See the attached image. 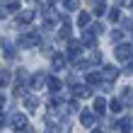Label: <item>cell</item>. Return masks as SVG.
Masks as SVG:
<instances>
[{
  "label": "cell",
  "instance_id": "6da1fadb",
  "mask_svg": "<svg viewBox=\"0 0 133 133\" xmlns=\"http://www.w3.org/2000/svg\"><path fill=\"white\" fill-rule=\"evenodd\" d=\"M10 123H12V128H15V131H22V128H27V123H29V121H27V116L22 114V111H15V114L10 116Z\"/></svg>",
  "mask_w": 133,
  "mask_h": 133
},
{
  "label": "cell",
  "instance_id": "7a4b0ae2",
  "mask_svg": "<svg viewBox=\"0 0 133 133\" xmlns=\"http://www.w3.org/2000/svg\"><path fill=\"white\" fill-rule=\"evenodd\" d=\"M114 56L119 58V61H128L133 56V49H131L128 44H121V46H116V49H114Z\"/></svg>",
  "mask_w": 133,
  "mask_h": 133
},
{
  "label": "cell",
  "instance_id": "cb8c5ba5",
  "mask_svg": "<svg viewBox=\"0 0 133 133\" xmlns=\"http://www.w3.org/2000/svg\"><path fill=\"white\" fill-rule=\"evenodd\" d=\"M109 19H111V22H116V19H121V10H116V7H114V10L109 12Z\"/></svg>",
  "mask_w": 133,
  "mask_h": 133
},
{
  "label": "cell",
  "instance_id": "2e32d148",
  "mask_svg": "<svg viewBox=\"0 0 133 133\" xmlns=\"http://www.w3.org/2000/svg\"><path fill=\"white\" fill-rule=\"evenodd\" d=\"M90 12H80V15H77V24H80V27H87L90 24Z\"/></svg>",
  "mask_w": 133,
  "mask_h": 133
},
{
  "label": "cell",
  "instance_id": "4316f807",
  "mask_svg": "<svg viewBox=\"0 0 133 133\" xmlns=\"http://www.w3.org/2000/svg\"><path fill=\"white\" fill-rule=\"evenodd\" d=\"M121 36H123V32H119V29H116V32H111V39H114V41H119Z\"/></svg>",
  "mask_w": 133,
  "mask_h": 133
},
{
  "label": "cell",
  "instance_id": "ac0fdd59",
  "mask_svg": "<svg viewBox=\"0 0 133 133\" xmlns=\"http://www.w3.org/2000/svg\"><path fill=\"white\" fill-rule=\"evenodd\" d=\"M53 68H56V70H63L65 68V58L63 56H53Z\"/></svg>",
  "mask_w": 133,
  "mask_h": 133
},
{
  "label": "cell",
  "instance_id": "83f0119b",
  "mask_svg": "<svg viewBox=\"0 0 133 133\" xmlns=\"http://www.w3.org/2000/svg\"><path fill=\"white\" fill-rule=\"evenodd\" d=\"M19 133H34V128H32V126H27V128H22Z\"/></svg>",
  "mask_w": 133,
  "mask_h": 133
},
{
  "label": "cell",
  "instance_id": "8fae6325",
  "mask_svg": "<svg viewBox=\"0 0 133 133\" xmlns=\"http://www.w3.org/2000/svg\"><path fill=\"white\" fill-rule=\"evenodd\" d=\"M107 111V99L104 97H97L95 99V114H104Z\"/></svg>",
  "mask_w": 133,
  "mask_h": 133
},
{
  "label": "cell",
  "instance_id": "e0dca14e",
  "mask_svg": "<svg viewBox=\"0 0 133 133\" xmlns=\"http://www.w3.org/2000/svg\"><path fill=\"white\" fill-rule=\"evenodd\" d=\"M77 5H80V0H63V7L68 12H73V10H77Z\"/></svg>",
  "mask_w": 133,
  "mask_h": 133
},
{
  "label": "cell",
  "instance_id": "3957f363",
  "mask_svg": "<svg viewBox=\"0 0 133 133\" xmlns=\"http://www.w3.org/2000/svg\"><path fill=\"white\" fill-rule=\"evenodd\" d=\"M102 75L107 77V82H114L116 77H119V68H116V65H104V68H102Z\"/></svg>",
  "mask_w": 133,
  "mask_h": 133
},
{
  "label": "cell",
  "instance_id": "9c48e42d",
  "mask_svg": "<svg viewBox=\"0 0 133 133\" xmlns=\"http://www.w3.org/2000/svg\"><path fill=\"white\" fill-rule=\"evenodd\" d=\"M116 131H119V133H131V119L116 121Z\"/></svg>",
  "mask_w": 133,
  "mask_h": 133
},
{
  "label": "cell",
  "instance_id": "603a6c76",
  "mask_svg": "<svg viewBox=\"0 0 133 133\" xmlns=\"http://www.w3.org/2000/svg\"><path fill=\"white\" fill-rule=\"evenodd\" d=\"M7 80H10V73H7V70H0V87L7 85Z\"/></svg>",
  "mask_w": 133,
  "mask_h": 133
},
{
  "label": "cell",
  "instance_id": "30bf717a",
  "mask_svg": "<svg viewBox=\"0 0 133 133\" xmlns=\"http://www.w3.org/2000/svg\"><path fill=\"white\" fill-rule=\"evenodd\" d=\"M36 97H32V95H24V107H27V111H36Z\"/></svg>",
  "mask_w": 133,
  "mask_h": 133
},
{
  "label": "cell",
  "instance_id": "d6986e66",
  "mask_svg": "<svg viewBox=\"0 0 133 133\" xmlns=\"http://www.w3.org/2000/svg\"><path fill=\"white\" fill-rule=\"evenodd\" d=\"M46 82H49V90H53V92L61 90V80H58V77H49Z\"/></svg>",
  "mask_w": 133,
  "mask_h": 133
},
{
  "label": "cell",
  "instance_id": "ba28073f",
  "mask_svg": "<svg viewBox=\"0 0 133 133\" xmlns=\"http://www.w3.org/2000/svg\"><path fill=\"white\" fill-rule=\"evenodd\" d=\"M49 80V77H46L44 73H34V77H32V87L34 90H39V87H44V82Z\"/></svg>",
  "mask_w": 133,
  "mask_h": 133
},
{
  "label": "cell",
  "instance_id": "277c9868",
  "mask_svg": "<svg viewBox=\"0 0 133 133\" xmlns=\"http://www.w3.org/2000/svg\"><path fill=\"white\" fill-rule=\"evenodd\" d=\"M80 123L85 128H92V126H95V111H82L80 114Z\"/></svg>",
  "mask_w": 133,
  "mask_h": 133
},
{
  "label": "cell",
  "instance_id": "ffe728a7",
  "mask_svg": "<svg viewBox=\"0 0 133 133\" xmlns=\"http://www.w3.org/2000/svg\"><path fill=\"white\" fill-rule=\"evenodd\" d=\"M3 51H5V56H7V58H15V49H12L7 41H3Z\"/></svg>",
  "mask_w": 133,
  "mask_h": 133
},
{
  "label": "cell",
  "instance_id": "f1b7e54d",
  "mask_svg": "<svg viewBox=\"0 0 133 133\" xmlns=\"http://www.w3.org/2000/svg\"><path fill=\"white\" fill-rule=\"evenodd\" d=\"M126 73H128V75L133 73V63H128V68H126Z\"/></svg>",
  "mask_w": 133,
  "mask_h": 133
},
{
  "label": "cell",
  "instance_id": "52a82bcc",
  "mask_svg": "<svg viewBox=\"0 0 133 133\" xmlns=\"http://www.w3.org/2000/svg\"><path fill=\"white\" fill-rule=\"evenodd\" d=\"M73 95H75V99H85V97H90V87H80V85H73Z\"/></svg>",
  "mask_w": 133,
  "mask_h": 133
},
{
  "label": "cell",
  "instance_id": "44dd1931",
  "mask_svg": "<svg viewBox=\"0 0 133 133\" xmlns=\"http://www.w3.org/2000/svg\"><path fill=\"white\" fill-rule=\"evenodd\" d=\"M5 10H7V12H19V3H17V0H12V3L5 5Z\"/></svg>",
  "mask_w": 133,
  "mask_h": 133
},
{
  "label": "cell",
  "instance_id": "7402d4cb",
  "mask_svg": "<svg viewBox=\"0 0 133 133\" xmlns=\"http://www.w3.org/2000/svg\"><path fill=\"white\" fill-rule=\"evenodd\" d=\"M68 36H70V24L63 22V27H61V39H68Z\"/></svg>",
  "mask_w": 133,
  "mask_h": 133
},
{
  "label": "cell",
  "instance_id": "5bb4252c",
  "mask_svg": "<svg viewBox=\"0 0 133 133\" xmlns=\"http://www.w3.org/2000/svg\"><path fill=\"white\" fill-rule=\"evenodd\" d=\"M68 53H70V56H77V53H80V41L70 39V41H68Z\"/></svg>",
  "mask_w": 133,
  "mask_h": 133
},
{
  "label": "cell",
  "instance_id": "4fadbf2b",
  "mask_svg": "<svg viewBox=\"0 0 133 133\" xmlns=\"http://www.w3.org/2000/svg\"><path fill=\"white\" fill-rule=\"evenodd\" d=\"M95 34H92V29H82V41L87 44V46H95Z\"/></svg>",
  "mask_w": 133,
  "mask_h": 133
},
{
  "label": "cell",
  "instance_id": "484cf974",
  "mask_svg": "<svg viewBox=\"0 0 133 133\" xmlns=\"http://www.w3.org/2000/svg\"><path fill=\"white\" fill-rule=\"evenodd\" d=\"M102 32H104V27H102V24H92V34H102Z\"/></svg>",
  "mask_w": 133,
  "mask_h": 133
},
{
  "label": "cell",
  "instance_id": "9a60e30c",
  "mask_svg": "<svg viewBox=\"0 0 133 133\" xmlns=\"http://www.w3.org/2000/svg\"><path fill=\"white\" fill-rule=\"evenodd\" d=\"M99 80H102V73H87V77H85L87 85H97Z\"/></svg>",
  "mask_w": 133,
  "mask_h": 133
},
{
  "label": "cell",
  "instance_id": "f546056e",
  "mask_svg": "<svg viewBox=\"0 0 133 133\" xmlns=\"http://www.w3.org/2000/svg\"><path fill=\"white\" fill-rule=\"evenodd\" d=\"M0 128H3V121H0Z\"/></svg>",
  "mask_w": 133,
  "mask_h": 133
},
{
  "label": "cell",
  "instance_id": "d4e9b609",
  "mask_svg": "<svg viewBox=\"0 0 133 133\" xmlns=\"http://www.w3.org/2000/svg\"><path fill=\"white\" fill-rule=\"evenodd\" d=\"M92 12H95V15H104V12H107L104 3H97V5H95V10H92Z\"/></svg>",
  "mask_w": 133,
  "mask_h": 133
},
{
  "label": "cell",
  "instance_id": "7c38bea8",
  "mask_svg": "<svg viewBox=\"0 0 133 133\" xmlns=\"http://www.w3.org/2000/svg\"><path fill=\"white\" fill-rule=\"evenodd\" d=\"M123 107H126V104L121 102V97H116V99H111V102H109V109H111L114 114H119V111H121Z\"/></svg>",
  "mask_w": 133,
  "mask_h": 133
},
{
  "label": "cell",
  "instance_id": "5b68a950",
  "mask_svg": "<svg viewBox=\"0 0 133 133\" xmlns=\"http://www.w3.org/2000/svg\"><path fill=\"white\" fill-rule=\"evenodd\" d=\"M32 19H34V12H32V10L19 12V15H17V27H22V24H29Z\"/></svg>",
  "mask_w": 133,
  "mask_h": 133
},
{
  "label": "cell",
  "instance_id": "8992f818",
  "mask_svg": "<svg viewBox=\"0 0 133 133\" xmlns=\"http://www.w3.org/2000/svg\"><path fill=\"white\" fill-rule=\"evenodd\" d=\"M121 102L126 107H133V87H123L121 90Z\"/></svg>",
  "mask_w": 133,
  "mask_h": 133
}]
</instances>
